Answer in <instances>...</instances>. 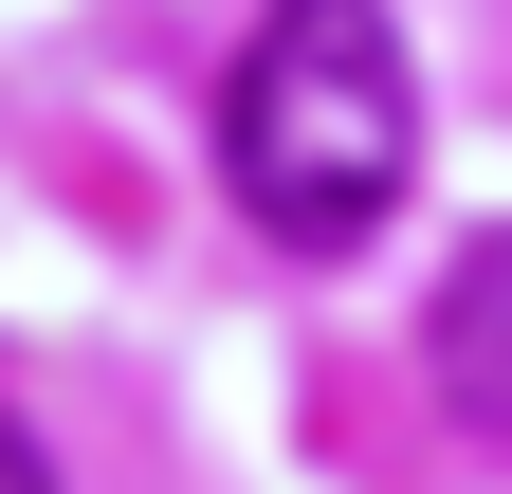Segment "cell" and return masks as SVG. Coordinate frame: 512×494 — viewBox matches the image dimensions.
Returning <instances> with one entry per match:
<instances>
[{"label":"cell","instance_id":"obj_1","mask_svg":"<svg viewBox=\"0 0 512 494\" xmlns=\"http://www.w3.org/2000/svg\"><path fill=\"white\" fill-rule=\"evenodd\" d=\"M220 183L275 257H366L421 183V74L384 0H256L220 74Z\"/></svg>","mask_w":512,"mask_h":494},{"label":"cell","instance_id":"obj_2","mask_svg":"<svg viewBox=\"0 0 512 494\" xmlns=\"http://www.w3.org/2000/svg\"><path fill=\"white\" fill-rule=\"evenodd\" d=\"M421 366H439V403H458L476 440H512V220L476 238L458 275H439V312H421Z\"/></svg>","mask_w":512,"mask_h":494},{"label":"cell","instance_id":"obj_3","mask_svg":"<svg viewBox=\"0 0 512 494\" xmlns=\"http://www.w3.org/2000/svg\"><path fill=\"white\" fill-rule=\"evenodd\" d=\"M0 494H55V458H37V440H19V421H0Z\"/></svg>","mask_w":512,"mask_h":494}]
</instances>
